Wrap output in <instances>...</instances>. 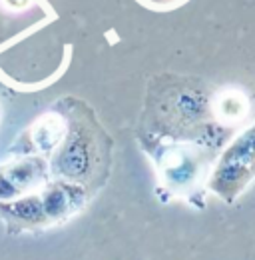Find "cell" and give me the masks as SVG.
I'll list each match as a JSON object with an SVG mask.
<instances>
[{"label": "cell", "mask_w": 255, "mask_h": 260, "mask_svg": "<svg viewBox=\"0 0 255 260\" xmlns=\"http://www.w3.org/2000/svg\"><path fill=\"white\" fill-rule=\"evenodd\" d=\"M216 90L195 76H154L144 102L140 130L167 140L195 142L220 148L229 130L218 122L214 108Z\"/></svg>", "instance_id": "6da1fadb"}, {"label": "cell", "mask_w": 255, "mask_h": 260, "mask_svg": "<svg viewBox=\"0 0 255 260\" xmlns=\"http://www.w3.org/2000/svg\"><path fill=\"white\" fill-rule=\"evenodd\" d=\"M54 108L62 112L66 132L48 158L50 178L80 184L94 196L110 178L114 142L88 102L64 96Z\"/></svg>", "instance_id": "7a4b0ae2"}, {"label": "cell", "mask_w": 255, "mask_h": 260, "mask_svg": "<svg viewBox=\"0 0 255 260\" xmlns=\"http://www.w3.org/2000/svg\"><path fill=\"white\" fill-rule=\"evenodd\" d=\"M214 108H216L218 122L222 124L223 128H227L231 132L239 122H243L245 116L249 114V100L237 88L216 90Z\"/></svg>", "instance_id": "9c48e42d"}, {"label": "cell", "mask_w": 255, "mask_h": 260, "mask_svg": "<svg viewBox=\"0 0 255 260\" xmlns=\"http://www.w3.org/2000/svg\"><path fill=\"white\" fill-rule=\"evenodd\" d=\"M0 218L6 226V232L12 236L20 232H40L42 228L50 226L38 192L10 202H0Z\"/></svg>", "instance_id": "ba28073f"}, {"label": "cell", "mask_w": 255, "mask_h": 260, "mask_svg": "<svg viewBox=\"0 0 255 260\" xmlns=\"http://www.w3.org/2000/svg\"><path fill=\"white\" fill-rule=\"evenodd\" d=\"M50 180L48 160L36 154L0 156V202L36 194Z\"/></svg>", "instance_id": "5b68a950"}, {"label": "cell", "mask_w": 255, "mask_h": 260, "mask_svg": "<svg viewBox=\"0 0 255 260\" xmlns=\"http://www.w3.org/2000/svg\"><path fill=\"white\" fill-rule=\"evenodd\" d=\"M66 132V120L58 108H50L42 116H38L20 136L12 142L6 154H36L42 158H50L58 148Z\"/></svg>", "instance_id": "8992f818"}, {"label": "cell", "mask_w": 255, "mask_h": 260, "mask_svg": "<svg viewBox=\"0 0 255 260\" xmlns=\"http://www.w3.org/2000/svg\"><path fill=\"white\" fill-rule=\"evenodd\" d=\"M138 142L156 166L163 198H182L195 208L205 206V182L218 158V148L167 140L144 130H138Z\"/></svg>", "instance_id": "3957f363"}, {"label": "cell", "mask_w": 255, "mask_h": 260, "mask_svg": "<svg viewBox=\"0 0 255 260\" xmlns=\"http://www.w3.org/2000/svg\"><path fill=\"white\" fill-rule=\"evenodd\" d=\"M255 180V122L235 134L218 152L205 190L233 204Z\"/></svg>", "instance_id": "277c9868"}, {"label": "cell", "mask_w": 255, "mask_h": 260, "mask_svg": "<svg viewBox=\"0 0 255 260\" xmlns=\"http://www.w3.org/2000/svg\"><path fill=\"white\" fill-rule=\"evenodd\" d=\"M30 2H32V0H4V4H6V6H10V8H16V10H22V8H26Z\"/></svg>", "instance_id": "30bf717a"}, {"label": "cell", "mask_w": 255, "mask_h": 260, "mask_svg": "<svg viewBox=\"0 0 255 260\" xmlns=\"http://www.w3.org/2000/svg\"><path fill=\"white\" fill-rule=\"evenodd\" d=\"M38 194H40L42 208H44V214L50 226L62 224L74 214H78L92 198V194L84 186L66 182L60 178H50Z\"/></svg>", "instance_id": "52a82bcc"}]
</instances>
